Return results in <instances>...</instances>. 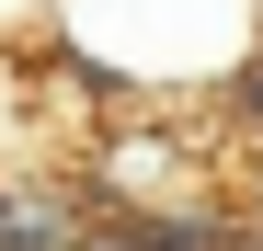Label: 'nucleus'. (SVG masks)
Returning <instances> with one entry per match:
<instances>
[{"instance_id":"nucleus-6","label":"nucleus","mask_w":263,"mask_h":251,"mask_svg":"<svg viewBox=\"0 0 263 251\" xmlns=\"http://www.w3.org/2000/svg\"><path fill=\"white\" fill-rule=\"evenodd\" d=\"M240 251H263V217H252V228H240Z\"/></svg>"},{"instance_id":"nucleus-4","label":"nucleus","mask_w":263,"mask_h":251,"mask_svg":"<svg viewBox=\"0 0 263 251\" xmlns=\"http://www.w3.org/2000/svg\"><path fill=\"white\" fill-rule=\"evenodd\" d=\"M229 103H252V126H263V57H252V80H240V92H229Z\"/></svg>"},{"instance_id":"nucleus-3","label":"nucleus","mask_w":263,"mask_h":251,"mask_svg":"<svg viewBox=\"0 0 263 251\" xmlns=\"http://www.w3.org/2000/svg\"><path fill=\"white\" fill-rule=\"evenodd\" d=\"M46 23V0H0V46H12V34H34Z\"/></svg>"},{"instance_id":"nucleus-2","label":"nucleus","mask_w":263,"mask_h":251,"mask_svg":"<svg viewBox=\"0 0 263 251\" xmlns=\"http://www.w3.org/2000/svg\"><path fill=\"white\" fill-rule=\"evenodd\" d=\"M252 205L217 194H92V251H240Z\"/></svg>"},{"instance_id":"nucleus-1","label":"nucleus","mask_w":263,"mask_h":251,"mask_svg":"<svg viewBox=\"0 0 263 251\" xmlns=\"http://www.w3.org/2000/svg\"><path fill=\"white\" fill-rule=\"evenodd\" d=\"M69 80L138 103H229L263 57V0H46L34 23Z\"/></svg>"},{"instance_id":"nucleus-5","label":"nucleus","mask_w":263,"mask_h":251,"mask_svg":"<svg viewBox=\"0 0 263 251\" xmlns=\"http://www.w3.org/2000/svg\"><path fill=\"white\" fill-rule=\"evenodd\" d=\"M0 137H12V80H0Z\"/></svg>"}]
</instances>
